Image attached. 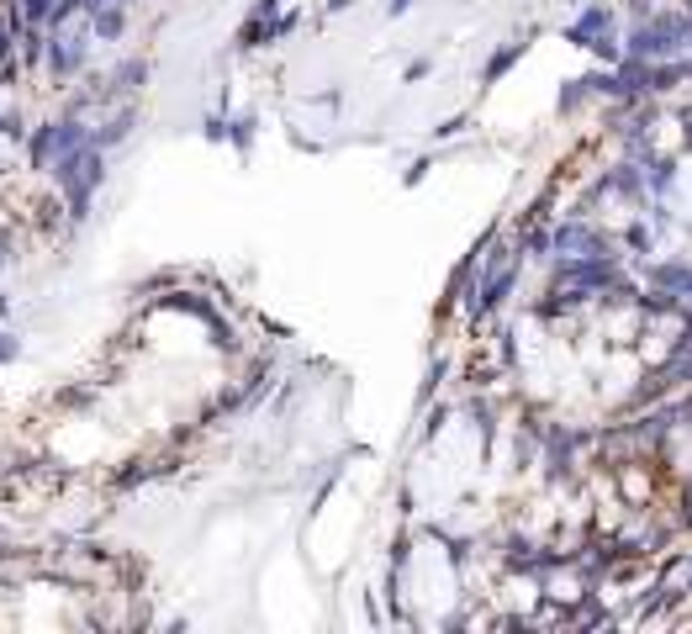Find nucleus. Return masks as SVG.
I'll return each mask as SVG.
<instances>
[{"label": "nucleus", "instance_id": "nucleus-19", "mask_svg": "<svg viewBox=\"0 0 692 634\" xmlns=\"http://www.w3.org/2000/svg\"><path fill=\"white\" fill-rule=\"evenodd\" d=\"M687 11H692V0H687Z\"/></svg>", "mask_w": 692, "mask_h": 634}, {"label": "nucleus", "instance_id": "nucleus-2", "mask_svg": "<svg viewBox=\"0 0 692 634\" xmlns=\"http://www.w3.org/2000/svg\"><path fill=\"white\" fill-rule=\"evenodd\" d=\"M687 37H692L687 16H650V22H640L629 32V53H634V59L661 64V59H671V53L687 48Z\"/></svg>", "mask_w": 692, "mask_h": 634}, {"label": "nucleus", "instance_id": "nucleus-16", "mask_svg": "<svg viewBox=\"0 0 692 634\" xmlns=\"http://www.w3.org/2000/svg\"><path fill=\"white\" fill-rule=\"evenodd\" d=\"M407 6H413V0H386V11H391V16H402Z\"/></svg>", "mask_w": 692, "mask_h": 634}, {"label": "nucleus", "instance_id": "nucleus-17", "mask_svg": "<svg viewBox=\"0 0 692 634\" xmlns=\"http://www.w3.org/2000/svg\"><path fill=\"white\" fill-rule=\"evenodd\" d=\"M687 143H692V117H687Z\"/></svg>", "mask_w": 692, "mask_h": 634}, {"label": "nucleus", "instance_id": "nucleus-5", "mask_svg": "<svg viewBox=\"0 0 692 634\" xmlns=\"http://www.w3.org/2000/svg\"><path fill=\"white\" fill-rule=\"evenodd\" d=\"M43 59H48L53 74H64V80H69L74 69H85V32H80V37H74V32H53Z\"/></svg>", "mask_w": 692, "mask_h": 634}, {"label": "nucleus", "instance_id": "nucleus-3", "mask_svg": "<svg viewBox=\"0 0 692 634\" xmlns=\"http://www.w3.org/2000/svg\"><path fill=\"white\" fill-rule=\"evenodd\" d=\"M85 143H96V133H85V127H74V122H53L32 138V164L37 170H53V164L69 159L74 148H85Z\"/></svg>", "mask_w": 692, "mask_h": 634}, {"label": "nucleus", "instance_id": "nucleus-14", "mask_svg": "<svg viewBox=\"0 0 692 634\" xmlns=\"http://www.w3.org/2000/svg\"><path fill=\"white\" fill-rule=\"evenodd\" d=\"M460 127H465V117H450V122H439V127H434V133H439V138H455V133H460Z\"/></svg>", "mask_w": 692, "mask_h": 634}, {"label": "nucleus", "instance_id": "nucleus-15", "mask_svg": "<svg viewBox=\"0 0 692 634\" xmlns=\"http://www.w3.org/2000/svg\"><path fill=\"white\" fill-rule=\"evenodd\" d=\"M428 69H434V64H428V59H418V64H407V80H413V85H418V80H423V74H428Z\"/></svg>", "mask_w": 692, "mask_h": 634}, {"label": "nucleus", "instance_id": "nucleus-13", "mask_svg": "<svg viewBox=\"0 0 692 634\" xmlns=\"http://www.w3.org/2000/svg\"><path fill=\"white\" fill-rule=\"evenodd\" d=\"M16 354H22V344H16L11 333H0V365H6V360H16Z\"/></svg>", "mask_w": 692, "mask_h": 634}, {"label": "nucleus", "instance_id": "nucleus-9", "mask_svg": "<svg viewBox=\"0 0 692 634\" xmlns=\"http://www.w3.org/2000/svg\"><path fill=\"white\" fill-rule=\"evenodd\" d=\"M523 53H529V43H508V48H497L492 59H486V74H481V80H486V85H492V80H502V74H508V69L523 59Z\"/></svg>", "mask_w": 692, "mask_h": 634}, {"label": "nucleus", "instance_id": "nucleus-18", "mask_svg": "<svg viewBox=\"0 0 692 634\" xmlns=\"http://www.w3.org/2000/svg\"><path fill=\"white\" fill-rule=\"evenodd\" d=\"M687 524H692V508H687Z\"/></svg>", "mask_w": 692, "mask_h": 634}, {"label": "nucleus", "instance_id": "nucleus-11", "mask_svg": "<svg viewBox=\"0 0 692 634\" xmlns=\"http://www.w3.org/2000/svg\"><path fill=\"white\" fill-rule=\"evenodd\" d=\"M228 138H233V148H238V154H249V143H254V117H238V122H228Z\"/></svg>", "mask_w": 692, "mask_h": 634}, {"label": "nucleus", "instance_id": "nucleus-4", "mask_svg": "<svg viewBox=\"0 0 692 634\" xmlns=\"http://www.w3.org/2000/svg\"><path fill=\"white\" fill-rule=\"evenodd\" d=\"M576 254H608L603 233H597L592 222H582V217L560 222V228L550 233V259H576Z\"/></svg>", "mask_w": 692, "mask_h": 634}, {"label": "nucleus", "instance_id": "nucleus-20", "mask_svg": "<svg viewBox=\"0 0 692 634\" xmlns=\"http://www.w3.org/2000/svg\"><path fill=\"white\" fill-rule=\"evenodd\" d=\"M687 48H692V37H687Z\"/></svg>", "mask_w": 692, "mask_h": 634}, {"label": "nucleus", "instance_id": "nucleus-1", "mask_svg": "<svg viewBox=\"0 0 692 634\" xmlns=\"http://www.w3.org/2000/svg\"><path fill=\"white\" fill-rule=\"evenodd\" d=\"M53 180L64 185V196H69V207H74V217H85V207H90V191H96V185L106 180L101 148H96V143L74 148L69 159H59V164H53Z\"/></svg>", "mask_w": 692, "mask_h": 634}, {"label": "nucleus", "instance_id": "nucleus-10", "mask_svg": "<svg viewBox=\"0 0 692 634\" xmlns=\"http://www.w3.org/2000/svg\"><path fill=\"white\" fill-rule=\"evenodd\" d=\"M143 74H148V64H143V59H127L117 74H111V90H138Z\"/></svg>", "mask_w": 692, "mask_h": 634}, {"label": "nucleus", "instance_id": "nucleus-8", "mask_svg": "<svg viewBox=\"0 0 692 634\" xmlns=\"http://www.w3.org/2000/svg\"><path fill=\"white\" fill-rule=\"evenodd\" d=\"M650 281L666 286L671 296H692V265H656V270H650Z\"/></svg>", "mask_w": 692, "mask_h": 634}, {"label": "nucleus", "instance_id": "nucleus-6", "mask_svg": "<svg viewBox=\"0 0 692 634\" xmlns=\"http://www.w3.org/2000/svg\"><path fill=\"white\" fill-rule=\"evenodd\" d=\"M513 281H518V265H492V270H486V281L476 286V296H471V312L476 317H486V312H492L497 302H502V296H508L513 291Z\"/></svg>", "mask_w": 692, "mask_h": 634}, {"label": "nucleus", "instance_id": "nucleus-12", "mask_svg": "<svg viewBox=\"0 0 692 634\" xmlns=\"http://www.w3.org/2000/svg\"><path fill=\"white\" fill-rule=\"evenodd\" d=\"M587 85H592V80H571L566 90H560V111H576V106H582V101H587Z\"/></svg>", "mask_w": 692, "mask_h": 634}, {"label": "nucleus", "instance_id": "nucleus-7", "mask_svg": "<svg viewBox=\"0 0 692 634\" xmlns=\"http://www.w3.org/2000/svg\"><path fill=\"white\" fill-rule=\"evenodd\" d=\"M122 27H127L122 6H106V0H101V6H90V32H96V37H122Z\"/></svg>", "mask_w": 692, "mask_h": 634}]
</instances>
